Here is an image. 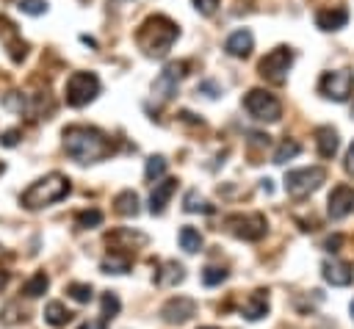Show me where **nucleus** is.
I'll return each mask as SVG.
<instances>
[{
  "instance_id": "obj_22",
  "label": "nucleus",
  "mask_w": 354,
  "mask_h": 329,
  "mask_svg": "<svg viewBox=\"0 0 354 329\" xmlns=\"http://www.w3.org/2000/svg\"><path fill=\"white\" fill-rule=\"evenodd\" d=\"M155 279H158V285H177V282H183V279H185V268H183L180 263L169 260V263L163 265V271H160Z\"/></svg>"
},
{
  "instance_id": "obj_1",
  "label": "nucleus",
  "mask_w": 354,
  "mask_h": 329,
  "mask_svg": "<svg viewBox=\"0 0 354 329\" xmlns=\"http://www.w3.org/2000/svg\"><path fill=\"white\" fill-rule=\"evenodd\" d=\"M64 152L77 163H97L111 152L108 138L88 124H69L64 127Z\"/></svg>"
},
{
  "instance_id": "obj_17",
  "label": "nucleus",
  "mask_w": 354,
  "mask_h": 329,
  "mask_svg": "<svg viewBox=\"0 0 354 329\" xmlns=\"http://www.w3.org/2000/svg\"><path fill=\"white\" fill-rule=\"evenodd\" d=\"M241 315H243L246 321H260V318H266V315H268V296H266V290H254V293L243 301Z\"/></svg>"
},
{
  "instance_id": "obj_11",
  "label": "nucleus",
  "mask_w": 354,
  "mask_h": 329,
  "mask_svg": "<svg viewBox=\"0 0 354 329\" xmlns=\"http://www.w3.org/2000/svg\"><path fill=\"white\" fill-rule=\"evenodd\" d=\"M326 213L332 221H340L354 213V188L351 185H335L326 199Z\"/></svg>"
},
{
  "instance_id": "obj_8",
  "label": "nucleus",
  "mask_w": 354,
  "mask_h": 329,
  "mask_svg": "<svg viewBox=\"0 0 354 329\" xmlns=\"http://www.w3.org/2000/svg\"><path fill=\"white\" fill-rule=\"evenodd\" d=\"M354 91V72L348 69H335V72H324L318 80V94L335 102H346L348 94Z\"/></svg>"
},
{
  "instance_id": "obj_26",
  "label": "nucleus",
  "mask_w": 354,
  "mask_h": 329,
  "mask_svg": "<svg viewBox=\"0 0 354 329\" xmlns=\"http://www.w3.org/2000/svg\"><path fill=\"white\" fill-rule=\"evenodd\" d=\"M166 166H169V160H166L163 155H152V158H147V166H144L147 180H160V177L166 174Z\"/></svg>"
},
{
  "instance_id": "obj_19",
  "label": "nucleus",
  "mask_w": 354,
  "mask_h": 329,
  "mask_svg": "<svg viewBox=\"0 0 354 329\" xmlns=\"http://www.w3.org/2000/svg\"><path fill=\"white\" fill-rule=\"evenodd\" d=\"M113 210L119 213V216H138V194L136 191H119L116 194V199H113Z\"/></svg>"
},
{
  "instance_id": "obj_3",
  "label": "nucleus",
  "mask_w": 354,
  "mask_h": 329,
  "mask_svg": "<svg viewBox=\"0 0 354 329\" xmlns=\"http://www.w3.org/2000/svg\"><path fill=\"white\" fill-rule=\"evenodd\" d=\"M69 191H72L69 177H64L61 171H50V174H44L41 180L30 182V185L22 191V199H19V202H22V207H28V210H41V207H47V205L61 202Z\"/></svg>"
},
{
  "instance_id": "obj_5",
  "label": "nucleus",
  "mask_w": 354,
  "mask_h": 329,
  "mask_svg": "<svg viewBox=\"0 0 354 329\" xmlns=\"http://www.w3.org/2000/svg\"><path fill=\"white\" fill-rule=\"evenodd\" d=\"M290 66H293V50H290V47H274L271 53H266V55H263V61H260L257 72H260V77H263V80H268V83L279 86V83H285V77H288Z\"/></svg>"
},
{
  "instance_id": "obj_30",
  "label": "nucleus",
  "mask_w": 354,
  "mask_h": 329,
  "mask_svg": "<svg viewBox=\"0 0 354 329\" xmlns=\"http://www.w3.org/2000/svg\"><path fill=\"white\" fill-rule=\"evenodd\" d=\"M301 152V147L296 144V141H282L279 147H277V152H274V163H288L290 158H296Z\"/></svg>"
},
{
  "instance_id": "obj_16",
  "label": "nucleus",
  "mask_w": 354,
  "mask_h": 329,
  "mask_svg": "<svg viewBox=\"0 0 354 329\" xmlns=\"http://www.w3.org/2000/svg\"><path fill=\"white\" fill-rule=\"evenodd\" d=\"M346 22H348V11L340 8V6H335V8H321V11L315 14V25H318L321 30H340Z\"/></svg>"
},
{
  "instance_id": "obj_33",
  "label": "nucleus",
  "mask_w": 354,
  "mask_h": 329,
  "mask_svg": "<svg viewBox=\"0 0 354 329\" xmlns=\"http://www.w3.org/2000/svg\"><path fill=\"white\" fill-rule=\"evenodd\" d=\"M196 91H202L205 97H210V100H216L218 94H221V88H218V83L216 80H202L199 86H196Z\"/></svg>"
},
{
  "instance_id": "obj_7",
  "label": "nucleus",
  "mask_w": 354,
  "mask_h": 329,
  "mask_svg": "<svg viewBox=\"0 0 354 329\" xmlns=\"http://www.w3.org/2000/svg\"><path fill=\"white\" fill-rule=\"evenodd\" d=\"M326 180V171L321 166H304V169H293L285 174V191L290 196H307L313 191L321 188V182Z\"/></svg>"
},
{
  "instance_id": "obj_31",
  "label": "nucleus",
  "mask_w": 354,
  "mask_h": 329,
  "mask_svg": "<svg viewBox=\"0 0 354 329\" xmlns=\"http://www.w3.org/2000/svg\"><path fill=\"white\" fill-rule=\"evenodd\" d=\"M227 279V271L221 268V265H207L205 271H202V282L207 285V288H213V285H221Z\"/></svg>"
},
{
  "instance_id": "obj_32",
  "label": "nucleus",
  "mask_w": 354,
  "mask_h": 329,
  "mask_svg": "<svg viewBox=\"0 0 354 329\" xmlns=\"http://www.w3.org/2000/svg\"><path fill=\"white\" fill-rule=\"evenodd\" d=\"M17 8H19L22 14L39 17V14H44V11H47V0H19V3H17Z\"/></svg>"
},
{
  "instance_id": "obj_25",
  "label": "nucleus",
  "mask_w": 354,
  "mask_h": 329,
  "mask_svg": "<svg viewBox=\"0 0 354 329\" xmlns=\"http://www.w3.org/2000/svg\"><path fill=\"white\" fill-rule=\"evenodd\" d=\"M102 274H127L130 271V257L127 254H111L100 263Z\"/></svg>"
},
{
  "instance_id": "obj_14",
  "label": "nucleus",
  "mask_w": 354,
  "mask_h": 329,
  "mask_svg": "<svg viewBox=\"0 0 354 329\" xmlns=\"http://www.w3.org/2000/svg\"><path fill=\"white\" fill-rule=\"evenodd\" d=\"M174 191H177V180L174 177H166V180L155 182V188L149 194V213L152 216H160L166 210V205H169V199H171Z\"/></svg>"
},
{
  "instance_id": "obj_13",
  "label": "nucleus",
  "mask_w": 354,
  "mask_h": 329,
  "mask_svg": "<svg viewBox=\"0 0 354 329\" xmlns=\"http://www.w3.org/2000/svg\"><path fill=\"white\" fill-rule=\"evenodd\" d=\"M321 274H324V279H326L329 285H335V288H346V285H351V279H354L351 265L343 263V260H335V257H332V260H324Z\"/></svg>"
},
{
  "instance_id": "obj_28",
  "label": "nucleus",
  "mask_w": 354,
  "mask_h": 329,
  "mask_svg": "<svg viewBox=\"0 0 354 329\" xmlns=\"http://www.w3.org/2000/svg\"><path fill=\"white\" fill-rule=\"evenodd\" d=\"M66 293H69L77 304H88L91 296H94V290H91L88 282H72V285H66Z\"/></svg>"
},
{
  "instance_id": "obj_23",
  "label": "nucleus",
  "mask_w": 354,
  "mask_h": 329,
  "mask_svg": "<svg viewBox=\"0 0 354 329\" xmlns=\"http://www.w3.org/2000/svg\"><path fill=\"white\" fill-rule=\"evenodd\" d=\"M183 210L185 213H213V205L207 199H202L199 191H188L183 199Z\"/></svg>"
},
{
  "instance_id": "obj_21",
  "label": "nucleus",
  "mask_w": 354,
  "mask_h": 329,
  "mask_svg": "<svg viewBox=\"0 0 354 329\" xmlns=\"http://www.w3.org/2000/svg\"><path fill=\"white\" fill-rule=\"evenodd\" d=\"M47 288H50V276H47L44 271H36V274L22 285V293H25L28 299H39Z\"/></svg>"
},
{
  "instance_id": "obj_20",
  "label": "nucleus",
  "mask_w": 354,
  "mask_h": 329,
  "mask_svg": "<svg viewBox=\"0 0 354 329\" xmlns=\"http://www.w3.org/2000/svg\"><path fill=\"white\" fill-rule=\"evenodd\" d=\"M44 321L58 329V326H66V323L72 321V312H69L61 301H50V304L44 307Z\"/></svg>"
},
{
  "instance_id": "obj_34",
  "label": "nucleus",
  "mask_w": 354,
  "mask_h": 329,
  "mask_svg": "<svg viewBox=\"0 0 354 329\" xmlns=\"http://www.w3.org/2000/svg\"><path fill=\"white\" fill-rule=\"evenodd\" d=\"M216 6H218V0H194V8L199 14H205V17H210L216 11Z\"/></svg>"
},
{
  "instance_id": "obj_9",
  "label": "nucleus",
  "mask_w": 354,
  "mask_h": 329,
  "mask_svg": "<svg viewBox=\"0 0 354 329\" xmlns=\"http://www.w3.org/2000/svg\"><path fill=\"white\" fill-rule=\"evenodd\" d=\"M185 69H188L185 61H171V64H166V66L160 69V75L155 77V83H152V97H155L158 102H169V100L177 94V86H180Z\"/></svg>"
},
{
  "instance_id": "obj_2",
  "label": "nucleus",
  "mask_w": 354,
  "mask_h": 329,
  "mask_svg": "<svg viewBox=\"0 0 354 329\" xmlns=\"http://www.w3.org/2000/svg\"><path fill=\"white\" fill-rule=\"evenodd\" d=\"M177 36H180V28H177L169 17L152 14V17H147V19L138 25V30H136V44H138V50H141L144 55H149V58H163V55L171 50V44H174Z\"/></svg>"
},
{
  "instance_id": "obj_29",
  "label": "nucleus",
  "mask_w": 354,
  "mask_h": 329,
  "mask_svg": "<svg viewBox=\"0 0 354 329\" xmlns=\"http://www.w3.org/2000/svg\"><path fill=\"white\" fill-rule=\"evenodd\" d=\"M119 310H122V301H119V296L116 293H102V321H111V318H116L119 315Z\"/></svg>"
},
{
  "instance_id": "obj_6",
  "label": "nucleus",
  "mask_w": 354,
  "mask_h": 329,
  "mask_svg": "<svg viewBox=\"0 0 354 329\" xmlns=\"http://www.w3.org/2000/svg\"><path fill=\"white\" fill-rule=\"evenodd\" d=\"M243 108H246L249 116H254L257 122H279V116H282L279 100H277L271 91H266V88H252V91H246Z\"/></svg>"
},
{
  "instance_id": "obj_41",
  "label": "nucleus",
  "mask_w": 354,
  "mask_h": 329,
  "mask_svg": "<svg viewBox=\"0 0 354 329\" xmlns=\"http://www.w3.org/2000/svg\"><path fill=\"white\" fill-rule=\"evenodd\" d=\"M199 329H218V326H199Z\"/></svg>"
},
{
  "instance_id": "obj_15",
  "label": "nucleus",
  "mask_w": 354,
  "mask_h": 329,
  "mask_svg": "<svg viewBox=\"0 0 354 329\" xmlns=\"http://www.w3.org/2000/svg\"><path fill=\"white\" fill-rule=\"evenodd\" d=\"M224 50H227L232 58H246V55L254 50V36H252V30L241 28V30L230 33L227 41H224Z\"/></svg>"
},
{
  "instance_id": "obj_18",
  "label": "nucleus",
  "mask_w": 354,
  "mask_h": 329,
  "mask_svg": "<svg viewBox=\"0 0 354 329\" xmlns=\"http://www.w3.org/2000/svg\"><path fill=\"white\" fill-rule=\"evenodd\" d=\"M315 147H318V155L321 158H335L337 147H340V138H337V130L324 124L315 130Z\"/></svg>"
},
{
  "instance_id": "obj_37",
  "label": "nucleus",
  "mask_w": 354,
  "mask_h": 329,
  "mask_svg": "<svg viewBox=\"0 0 354 329\" xmlns=\"http://www.w3.org/2000/svg\"><path fill=\"white\" fill-rule=\"evenodd\" d=\"M343 243V235H335V238H329L324 246H326V252H337V246Z\"/></svg>"
},
{
  "instance_id": "obj_40",
  "label": "nucleus",
  "mask_w": 354,
  "mask_h": 329,
  "mask_svg": "<svg viewBox=\"0 0 354 329\" xmlns=\"http://www.w3.org/2000/svg\"><path fill=\"white\" fill-rule=\"evenodd\" d=\"M3 171H6V163H3V160H0V174H3Z\"/></svg>"
},
{
  "instance_id": "obj_36",
  "label": "nucleus",
  "mask_w": 354,
  "mask_h": 329,
  "mask_svg": "<svg viewBox=\"0 0 354 329\" xmlns=\"http://www.w3.org/2000/svg\"><path fill=\"white\" fill-rule=\"evenodd\" d=\"M343 166H346V171L354 177V144L348 147V152H346V163H343Z\"/></svg>"
},
{
  "instance_id": "obj_27",
  "label": "nucleus",
  "mask_w": 354,
  "mask_h": 329,
  "mask_svg": "<svg viewBox=\"0 0 354 329\" xmlns=\"http://www.w3.org/2000/svg\"><path fill=\"white\" fill-rule=\"evenodd\" d=\"M75 224H77L80 229L100 227V224H102V210H97V207H91V210H80V213L75 216Z\"/></svg>"
},
{
  "instance_id": "obj_10",
  "label": "nucleus",
  "mask_w": 354,
  "mask_h": 329,
  "mask_svg": "<svg viewBox=\"0 0 354 329\" xmlns=\"http://www.w3.org/2000/svg\"><path fill=\"white\" fill-rule=\"evenodd\" d=\"M227 227L235 238H243V241H260L268 229V221L263 213H235L227 218Z\"/></svg>"
},
{
  "instance_id": "obj_4",
  "label": "nucleus",
  "mask_w": 354,
  "mask_h": 329,
  "mask_svg": "<svg viewBox=\"0 0 354 329\" xmlns=\"http://www.w3.org/2000/svg\"><path fill=\"white\" fill-rule=\"evenodd\" d=\"M100 94V77L94 72H72L66 86H64V100L72 108L88 105Z\"/></svg>"
},
{
  "instance_id": "obj_24",
  "label": "nucleus",
  "mask_w": 354,
  "mask_h": 329,
  "mask_svg": "<svg viewBox=\"0 0 354 329\" xmlns=\"http://www.w3.org/2000/svg\"><path fill=\"white\" fill-rule=\"evenodd\" d=\"M177 241H180V246H183L188 254H194V252L202 249V235H199V229H194V227H183L180 235H177Z\"/></svg>"
},
{
  "instance_id": "obj_39",
  "label": "nucleus",
  "mask_w": 354,
  "mask_h": 329,
  "mask_svg": "<svg viewBox=\"0 0 354 329\" xmlns=\"http://www.w3.org/2000/svg\"><path fill=\"white\" fill-rule=\"evenodd\" d=\"M6 279H8V274H6V271H3V274H0V288H3V285H6Z\"/></svg>"
},
{
  "instance_id": "obj_35",
  "label": "nucleus",
  "mask_w": 354,
  "mask_h": 329,
  "mask_svg": "<svg viewBox=\"0 0 354 329\" xmlns=\"http://www.w3.org/2000/svg\"><path fill=\"white\" fill-rule=\"evenodd\" d=\"M17 141H19V130H6L0 135V144L3 147H17Z\"/></svg>"
},
{
  "instance_id": "obj_12",
  "label": "nucleus",
  "mask_w": 354,
  "mask_h": 329,
  "mask_svg": "<svg viewBox=\"0 0 354 329\" xmlns=\"http://www.w3.org/2000/svg\"><path fill=\"white\" fill-rule=\"evenodd\" d=\"M191 315H196V301L191 296H171L160 307V318L166 323H185Z\"/></svg>"
},
{
  "instance_id": "obj_38",
  "label": "nucleus",
  "mask_w": 354,
  "mask_h": 329,
  "mask_svg": "<svg viewBox=\"0 0 354 329\" xmlns=\"http://www.w3.org/2000/svg\"><path fill=\"white\" fill-rule=\"evenodd\" d=\"M80 329H105V321H86Z\"/></svg>"
},
{
  "instance_id": "obj_42",
  "label": "nucleus",
  "mask_w": 354,
  "mask_h": 329,
  "mask_svg": "<svg viewBox=\"0 0 354 329\" xmlns=\"http://www.w3.org/2000/svg\"><path fill=\"white\" fill-rule=\"evenodd\" d=\"M351 318H354V301H351Z\"/></svg>"
}]
</instances>
